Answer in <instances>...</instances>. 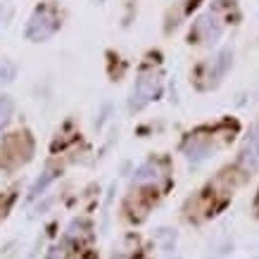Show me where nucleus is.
<instances>
[{
	"instance_id": "nucleus-1",
	"label": "nucleus",
	"mask_w": 259,
	"mask_h": 259,
	"mask_svg": "<svg viewBox=\"0 0 259 259\" xmlns=\"http://www.w3.org/2000/svg\"><path fill=\"white\" fill-rule=\"evenodd\" d=\"M15 76V67L8 62V60H0V83H5Z\"/></svg>"
},
{
	"instance_id": "nucleus-2",
	"label": "nucleus",
	"mask_w": 259,
	"mask_h": 259,
	"mask_svg": "<svg viewBox=\"0 0 259 259\" xmlns=\"http://www.w3.org/2000/svg\"><path fill=\"white\" fill-rule=\"evenodd\" d=\"M64 254H67L64 245H57V247H53V252L48 254V259H64Z\"/></svg>"
}]
</instances>
